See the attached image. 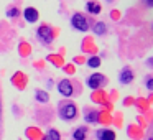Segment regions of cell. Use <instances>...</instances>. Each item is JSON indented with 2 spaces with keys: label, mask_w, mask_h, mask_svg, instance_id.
I'll return each instance as SVG.
<instances>
[{
  "label": "cell",
  "mask_w": 153,
  "mask_h": 140,
  "mask_svg": "<svg viewBox=\"0 0 153 140\" xmlns=\"http://www.w3.org/2000/svg\"><path fill=\"white\" fill-rule=\"evenodd\" d=\"M36 38L40 43L43 45H51L54 40V31L50 25H41L40 28L36 30Z\"/></svg>",
  "instance_id": "cell-1"
},
{
  "label": "cell",
  "mask_w": 153,
  "mask_h": 140,
  "mask_svg": "<svg viewBox=\"0 0 153 140\" xmlns=\"http://www.w3.org/2000/svg\"><path fill=\"white\" fill-rule=\"evenodd\" d=\"M71 25H73L74 30L82 31V33H86V31L91 28L87 17H86V15H82V13H74L73 17H71Z\"/></svg>",
  "instance_id": "cell-2"
},
{
  "label": "cell",
  "mask_w": 153,
  "mask_h": 140,
  "mask_svg": "<svg viewBox=\"0 0 153 140\" xmlns=\"http://www.w3.org/2000/svg\"><path fill=\"white\" fill-rule=\"evenodd\" d=\"M59 117L63 120H74L77 117V107L74 102H66L59 109Z\"/></svg>",
  "instance_id": "cell-3"
},
{
  "label": "cell",
  "mask_w": 153,
  "mask_h": 140,
  "mask_svg": "<svg viewBox=\"0 0 153 140\" xmlns=\"http://www.w3.org/2000/svg\"><path fill=\"white\" fill-rule=\"evenodd\" d=\"M105 76L100 73H96V74H91L89 77H87V87H91V89H99V87H102L104 84H105Z\"/></svg>",
  "instance_id": "cell-4"
},
{
  "label": "cell",
  "mask_w": 153,
  "mask_h": 140,
  "mask_svg": "<svg viewBox=\"0 0 153 140\" xmlns=\"http://www.w3.org/2000/svg\"><path fill=\"white\" fill-rule=\"evenodd\" d=\"M58 91H59L61 96L64 97H71L74 94V89H73V83L69 79H61L58 83Z\"/></svg>",
  "instance_id": "cell-5"
},
{
  "label": "cell",
  "mask_w": 153,
  "mask_h": 140,
  "mask_svg": "<svg viewBox=\"0 0 153 140\" xmlns=\"http://www.w3.org/2000/svg\"><path fill=\"white\" fill-rule=\"evenodd\" d=\"M23 18L28 23H36L38 18H40V13H38V10L35 7H27L23 10Z\"/></svg>",
  "instance_id": "cell-6"
},
{
  "label": "cell",
  "mask_w": 153,
  "mask_h": 140,
  "mask_svg": "<svg viewBox=\"0 0 153 140\" xmlns=\"http://www.w3.org/2000/svg\"><path fill=\"white\" fill-rule=\"evenodd\" d=\"M133 77H135V74L132 73V69L130 68H123L122 71H120V76H119V81L122 84H130L133 81Z\"/></svg>",
  "instance_id": "cell-7"
},
{
  "label": "cell",
  "mask_w": 153,
  "mask_h": 140,
  "mask_svg": "<svg viewBox=\"0 0 153 140\" xmlns=\"http://www.w3.org/2000/svg\"><path fill=\"white\" fill-rule=\"evenodd\" d=\"M97 140H115V132L109 129H99L96 132Z\"/></svg>",
  "instance_id": "cell-8"
},
{
  "label": "cell",
  "mask_w": 153,
  "mask_h": 140,
  "mask_svg": "<svg viewBox=\"0 0 153 140\" xmlns=\"http://www.w3.org/2000/svg\"><path fill=\"white\" fill-rule=\"evenodd\" d=\"M35 99L38 101L40 104H48L50 102V94L43 89H36L35 91Z\"/></svg>",
  "instance_id": "cell-9"
},
{
  "label": "cell",
  "mask_w": 153,
  "mask_h": 140,
  "mask_svg": "<svg viewBox=\"0 0 153 140\" xmlns=\"http://www.w3.org/2000/svg\"><path fill=\"white\" fill-rule=\"evenodd\" d=\"M92 31L97 36H104V35L107 33V25L104 23V22H96V25L92 27Z\"/></svg>",
  "instance_id": "cell-10"
},
{
  "label": "cell",
  "mask_w": 153,
  "mask_h": 140,
  "mask_svg": "<svg viewBox=\"0 0 153 140\" xmlns=\"http://www.w3.org/2000/svg\"><path fill=\"white\" fill-rule=\"evenodd\" d=\"M100 4H97V2H94V0H91V2H87L86 4V10L89 12V13L92 15H99L100 13Z\"/></svg>",
  "instance_id": "cell-11"
},
{
  "label": "cell",
  "mask_w": 153,
  "mask_h": 140,
  "mask_svg": "<svg viewBox=\"0 0 153 140\" xmlns=\"http://www.w3.org/2000/svg\"><path fill=\"white\" fill-rule=\"evenodd\" d=\"M86 135H87V127H77L73 133V139L74 140H86Z\"/></svg>",
  "instance_id": "cell-12"
},
{
  "label": "cell",
  "mask_w": 153,
  "mask_h": 140,
  "mask_svg": "<svg viewBox=\"0 0 153 140\" xmlns=\"http://www.w3.org/2000/svg\"><path fill=\"white\" fill-rule=\"evenodd\" d=\"M43 140H61V133L56 129H50L46 132V135L43 137Z\"/></svg>",
  "instance_id": "cell-13"
},
{
  "label": "cell",
  "mask_w": 153,
  "mask_h": 140,
  "mask_svg": "<svg viewBox=\"0 0 153 140\" xmlns=\"http://www.w3.org/2000/svg\"><path fill=\"white\" fill-rule=\"evenodd\" d=\"M87 66L89 68H99L100 66V58L99 56H92L87 60Z\"/></svg>",
  "instance_id": "cell-14"
},
{
  "label": "cell",
  "mask_w": 153,
  "mask_h": 140,
  "mask_svg": "<svg viewBox=\"0 0 153 140\" xmlns=\"http://www.w3.org/2000/svg\"><path fill=\"white\" fill-rule=\"evenodd\" d=\"M84 119H86V122H89V124H96L97 120H99V115H97V112H87Z\"/></svg>",
  "instance_id": "cell-15"
},
{
  "label": "cell",
  "mask_w": 153,
  "mask_h": 140,
  "mask_svg": "<svg viewBox=\"0 0 153 140\" xmlns=\"http://www.w3.org/2000/svg\"><path fill=\"white\" fill-rule=\"evenodd\" d=\"M20 15V12H18V8H10V10L7 12V17H18Z\"/></svg>",
  "instance_id": "cell-16"
},
{
  "label": "cell",
  "mask_w": 153,
  "mask_h": 140,
  "mask_svg": "<svg viewBox=\"0 0 153 140\" xmlns=\"http://www.w3.org/2000/svg\"><path fill=\"white\" fill-rule=\"evenodd\" d=\"M145 84H146V89L153 91V77H152V76H148V77L145 79Z\"/></svg>",
  "instance_id": "cell-17"
},
{
  "label": "cell",
  "mask_w": 153,
  "mask_h": 140,
  "mask_svg": "<svg viewBox=\"0 0 153 140\" xmlns=\"http://www.w3.org/2000/svg\"><path fill=\"white\" fill-rule=\"evenodd\" d=\"M143 4H145L146 7H153V0H143Z\"/></svg>",
  "instance_id": "cell-18"
},
{
  "label": "cell",
  "mask_w": 153,
  "mask_h": 140,
  "mask_svg": "<svg viewBox=\"0 0 153 140\" xmlns=\"http://www.w3.org/2000/svg\"><path fill=\"white\" fill-rule=\"evenodd\" d=\"M146 66L153 68V58H148V60H146Z\"/></svg>",
  "instance_id": "cell-19"
},
{
  "label": "cell",
  "mask_w": 153,
  "mask_h": 140,
  "mask_svg": "<svg viewBox=\"0 0 153 140\" xmlns=\"http://www.w3.org/2000/svg\"><path fill=\"white\" fill-rule=\"evenodd\" d=\"M0 119H2V101H0Z\"/></svg>",
  "instance_id": "cell-20"
},
{
  "label": "cell",
  "mask_w": 153,
  "mask_h": 140,
  "mask_svg": "<svg viewBox=\"0 0 153 140\" xmlns=\"http://www.w3.org/2000/svg\"><path fill=\"white\" fill-rule=\"evenodd\" d=\"M152 28H153V25H152Z\"/></svg>",
  "instance_id": "cell-21"
}]
</instances>
